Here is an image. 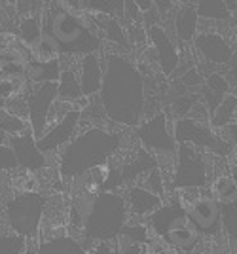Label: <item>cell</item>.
<instances>
[{
    "instance_id": "obj_1",
    "label": "cell",
    "mask_w": 237,
    "mask_h": 254,
    "mask_svg": "<svg viewBox=\"0 0 237 254\" xmlns=\"http://www.w3.org/2000/svg\"><path fill=\"white\" fill-rule=\"evenodd\" d=\"M144 80L140 70L123 55H108L99 101L110 122L135 127L144 112Z\"/></svg>"
},
{
    "instance_id": "obj_2",
    "label": "cell",
    "mask_w": 237,
    "mask_h": 254,
    "mask_svg": "<svg viewBox=\"0 0 237 254\" xmlns=\"http://www.w3.org/2000/svg\"><path fill=\"white\" fill-rule=\"evenodd\" d=\"M121 146V137L103 127H89L76 135L59 158V175L65 180L80 179L89 171L107 165Z\"/></svg>"
},
{
    "instance_id": "obj_3",
    "label": "cell",
    "mask_w": 237,
    "mask_h": 254,
    "mask_svg": "<svg viewBox=\"0 0 237 254\" xmlns=\"http://www.w3.org/2000/svg\"><path fill=\"white\" fill-rule=\"evenodd\" d=\"M44 36L50 38L61 55H87L101 48V38L76 13L59 8L46 17Z\"/></svg>"
},
{
    "instance_id": "obj_4",
    "label": "cell",
    "mask_w": 237,
    "mask_h": 254,
    "mask_svg": "<svg viewBox=\"0 0 237 254\" xmlns=\"http://www.w3.org/2000/svg\"><path fill=\"white\" fill-rule=\"evenodd\" d=\"M129 205L123 195L116 191H101L93 199L84 220V233L91 241L118 239L121 230L127 226Z\"/></svg>"
},
{
    "instance_id": "obj_5",
    "label": "cell",
    "mask_w": 237,
    "mask_h": 254,
    "mask_svg": "<svg viewBox=\"0 0 237 254\" xmlns=\"http://www.w3.org/2000/svg\"><path fill=\"white\" fill-rule=\"evenodd\" d=\"M46 207L48 197L40 191H23L13 195L6 203V220L11 232L19 233L25 239H34L40 230Z\"/></svg>"
},
{
    "instance_id": "obj_6",
    "label": "cell",
    "mask_w": 237,
    "mask_h": 254,
    "mask_svg": "<svg viewBox=\"0 0 237 254\" xmlns=\"http://www.w3.org/2000/svg\"><path fill=\"white\" fill-rule=\"evenodd\" d=\"M173 133L178 144H192L195 148L211 152L218 158H228L232 152H236L234 146H230L218 135L215 127L211 124H203L197 118H178L175 122Z\"/></svg>"
},
{
    "instance_id": "obj_7",
    "label": "cell",
    "mask_w": 237,
    "mask_h": 254,
    "mask_svg": "<svg viewBox=\"0 0 237 254\" xmlns=\"http://www.w3.org/2000/svg\"><path fill=\"white\" fill-rule=\"evenodd\" d=\"M211 180L209 163L203 156V150L192 144H180L177 150V169L173 173L175 190H199Z\"/></svg>"
},
{
    "instance_id": "obj_8",
    "label": "cell",
    "mask_w": 237,
    "mask_h": 254,
    "mask_svg": "<svg viewBox=\"0 0 237 254\" xmlns=\"http://www.w3.org/2000/svg\"><path fill=\"white\" fill-rule=\"evenodd\" d=\"M57 99H59L57 82L38 84V87L27 97V116H29V124L33 127L36 138L44 137V133L48 131L52 110H54Z\"/></svg>"
},
{
    "instance_id": "obj_9",
    "label": "cell",
    "mask_w": 237,
    "mask_h": 254,
    "mask_svg": "<svg viewBox=\"0 0 237 254\" xmlns=\"http://www.w3.org/2000/svg\"><path fill=\"white\" fill-rule=\"evenodd\" d=\"M186 212L201 235H216L222 230V205L213 191L197 195L194 201L186 203Z\"/></svg>"
},
{
    "instance_id": "obj_10",
    "label": "cell",
    "mask_w": 237,
    "mask_h": 254,
    "mask_svg": "<svg viewBox=\"0 0 237 254\" xmlns=\"http://www.w3.org/2000/svg\"><path fill=\"white\" fill-rule=\"evenodd\" d=\"M135 137L140 140V144L152 152H162V154H175L177 152V138L175 133L169 131L167 116L156 114L154 118L146 120L142 126L137 127Z\"/></svg>"
},
{
    "instance_id": "obj_11",
    "label": "cell",
    "mask_w": 237,
    "mask_h": 254,
    "mask_svg": "<svg viewBox=\"0 0 237 254\" xmlns=\"http://www.w3.org/2000/svg\"><path fill=\"white\" fill-rule=\"evenodd\" d=\"M82 120V110L80 108H70L65 116H61L52 127H48V131L44 133V137L38 138V148L44 154H52L55 150L66 146L72 138L78 126Z\"/></svg>"
},
{
    "instance_id": "obj_12",
    "label": "cell",
    "mask_w": 237,
    "mask_h": 254,
    "mask_svg": "<svg viewBox=\"0 0 237 254\" xmlns=\"http://www.w3.org/2000/svg\"><path fill=\"white\" fill-rule=\"evenodd\" d=\"M190 218L186 212V203H182L180 199H171V201L163 203L160 209H156L148 216V226L156 233L158 239H165L173 230L180 228Z\"/></svg>"
},
{
    "instance_id": "obj_13",
    "label": "cell",
    "mask_w": 237,
    "mask_h": 254,
    "mask_svg": "<svg viewBox=\"0 0 237 254\" xmlns=\"http://www.w3.org/2000/svg\"><path fill=\"white\" fill-rule=\"evenodd\" d=\"M8 144H10L19 167H23L25 171L36 173L46 167V154L38 148V138L34 137L33 129H27L21 135H11L8 137Z\"/></svg>"
},
{
    "instance_id": "obj_14",
    "label": "cell",
    "mask_w": 237,
    "mask_h": 254,
    "mask_svg": "<svg viewBox=\"0 0 237 254\" xmlns=\"http://www.w3.org/2000/svg\"><path fill=\"white\" fill-rule=\"evenodd\" d=\"M158 167V161L156 158L150 154V150H140L139 154H137V158L129 161V163H123L119 169L112 171L110 175H108V179L105 180V184H103V190L101 191H114L116 188L119 186H123L125 182H129V180L137 179L140 175H146L148 171L156 169Z\"/></svg>"
},
{
    "instance_id": "obj_15",
    "label": "cell",
    "mask_w": 237,
    "mask_h": 254,
    "mask_svg": "<svg viewBox=\"0 0 237 254\" xmlns=\"http://www.w3.org/2000/svg\"><path fill=\"white\" fill-rule=\"evenodd\" d=\"M194 46L205 61L218 66L230 63L236 53L230 42L218 32H199L194 38Z\"/></svg>"
},
{
    "instance_id": "obj_16",
    "label": "cell",
    "mask_w": 237,
    "mask_h": 254,
    "mask_svg": "<svg viewBox=\"0 0 237 254\" xmlns=\"http://www.w3.org/2000/svg\"><path fill=\"white\" fill-rule=\"evenodd\" d=\"M146 34H148L152 46L156 50V55H158L162 70L165 74H173L177 70L178 63H180V55H178V50H177L175 42L171 40V36L167 34V31L163 29L160 23L146 27Z\"/></svg>"
},
{
    "instance_id": "obj_17",
    "label": "cell",
    "mask_w": 237,
    "mask_h": 254,
    "mask_svg": "<svg viewBox=\"0 0 237 254\" xmlns=\"http://www.w3.org/2000/svg\"><path fill=\"white\" fill-rule=\"evenodd\" d=\"M80 84H82V91L84 97L97 95L103 87V78H105V68L99 61L97 53H87L82 55L80 61Z\"/></svg>"
},
{
    "instance_id": "obj_18",
    "label": "cell",
    "mask_w": 237,
    "mask_h": 254,
    "mask_svg": "<svg viewBox=\"0 0 237 254\" xmlns=\"http://www.w3.org/2000/svg\"><path fill=\"white\" fill-rule=\"evenodd\" d=\"M125 199L129 205V212L135 216H150L152 212L163 205L162 195L144 186H131Z\"/></svg>"
},
{
    "instance_id": "obj_19",
    "label": "cell",
    "mask_w": 237,
    "mask_h": 254,
    "mask_svg": "<svg viewBox=\"0 0 237 254\" xmlns=\"http://www.w3.org/2000/svg\"><path fill=\"white\" fill-rule=\"evenodd\" d=\"M228 93H230V80L220 72H213L201 85V103L213 114Z\"/></svg>"
},
{
    "instance_id": "obj_20",
    "label": "cell",
    "mask_w": 237,
    "mask_h": 254,
    "mask_svg": "<svg viewBox=\"0 0 237 254\" xmlns=\"http://www.w3.org/2000/svg\"><path fill=\"white\" fill-rule=\"evenodd\" d=\"M199 13L194 4H184L175 15V31L180 42H194V38L199 34Z\"/></svg>"
},
{
    "instance_id": "obj_21",
    "label": "cell",
    "mask_w": 237,
    "mask_h": 254,
    "mask_svg": "<svg viewBox=\"0 0 237 254\" xmlns=\"http://www.w3.org/2000/svg\"><path fill=\"white\" fill-rule=\"evenodd\" d=\"M38 254H87L86 247L70 235H57L36 247Z\"/></svg>"
},
{
    "instance_id": "obj_22",
    "label": "cell",
    "mask_w": 237,
    "mask_h": 254,
    "mask_svg": "<svg viewBox=\"0 0 237 254\" xmlns=\"http://www.w3.org/2000/svg\"><path fill=\"white\" fill-rule=\"evenodd\" d=\"M57 89H59V99L65 103H74V101H84V91H82V84H80V76L68 66L61 70V78L57 82Z\"/></svg>"
},
{
    "instance_id": "obj_23",
    "label": "cell",
    "mask_w": 237,
    "mask_h": 254,
    "mask_svg": "<svg viewBox=\"0 0 237 254\" xmlns=\"http://www.w3.org/2000/svg\"><path fill=\"white\" fill-rule=\"evenodd\" d=\"M211 191L215 195L218 203L224 207V205H232L237 201V180L230 175V173H222L213 180V186Z\"/></svg>"
},
{
    "instance_id": "obj_24",
    "label": "cell",
    "mask_w": 237,
    "mask_h": 254,
    "mask_svg": "<svg viewBox=\"0 0 237 254\" xmlns=\"http://www.w3.org/2000/svg\"><path fill=\"white\" fill-rule=\"evenodd\" d=\"M195 8L201 19L230 21L234 17V11L228 8L224 0H195Z\"/></svg>"
},
{
    "instance_id": "obj_25",
    "label": "cell",
    "mask_w": 237,
    "mask_h": 254,
    "mask_svg": "<svg viewBox=\"0 0 237 254\" xmlns=\"http://www.w3.org/2000/svg\"><path fill=\"white\" fill-rule=\"evenodd\" d=\"M234 122H237V95L228 93L224 101L218 105V108L211 114V126L218 131Z\"/></svg>"
},
{
    "instance_id": "obj_26",
    "label": "cell",
    "mask_w": 237,
    "mask_h": 254,
    "mask_svg": "<svg viewBox=\"0 0 237 254\" xmlns=\"http://www.w3.org/2000/svg\"><path fill=\"white\" fill-rule=\"evenodd\" d=\"M86 10L99 15L121 19L125 17V0H89L86 4Z\"/></svg>"
},
{
    "instance_id": "obj_27",
    "label": "cell",
    "mask_w": 237,
    "mask_h": 254,
    "mask_svg": "<svg viewBox=\"0 0 237 254\" xmlns=\"http://www.w3.org/2000/svg\"><path fill=\"white\" fill-rule=\"evenodd\" d=\"M33 80L36 84H46V82H59L61 78V68H59V59L52 57L40 61L33 66Z\"/></svg>"
},
{
    "instance_id": "obj_28",
    "label": "cell",
    "mask_w": 237,
    "mask_h": 254,
    "mask_svg": "<svg viewBox=\"0 0 237 254\" xmlns=\"http://www.w3.org/2000/svg\"><path fill=\"white\" fill-rule=\"evenodd\" d=\"M0 129L8 137H11V135H21L27 129H33V127H31V124L25 118L19 116V114L11 112L8 108H0Z\"/></svg>"
},
{
    "instance_id": "obj_29",
    "label": "cell",
    "mask_w": 237,
    "mask_h": 254,
    "mask_svg": "<svg viewBox=\"0 0 237 254\" xmlns=\"http://www.w3.org/2000/svg\"><path fill=\"white\" fill-rule=\"evenodd\" d=\"M27 249V239L19 233L13 232L0 235V254H23Z\"/></svg>"
},
{
    "instance_id": "obj_30",
    "label": "cell",
    "mask_w": 237,
    "mask_h": 254,
    "mask_svg": "<svg viewBox=\"0 0 237 254\" xmlns=\"http://www.w3.org/2000/svg\"><path fill=\"white\" fill-rule=\"evenodd\" d=\"M19 32H21V38L27 44L40 42L44 36V29L40 27L38 17H25L19 25Z\"/></svg>"
},
{
    "instance_id": "obj_31",
    "label": "cell",
    "mask_w": 237,
    "mask_h": 254,
    "mask_svg": "<svg viewBox=\"0 0 237 254\" xmlns=\"http://www.w3.org/2000/svg\"><path fill=\"white\" fill-rule=\"evenodd\" d=\"M222 230L230 241H237V201L222 207Z\"/></svg>"
},
{
    "instance_id": "obj_32",
    "label": "cell",
    "mask_w": 237,
    "mask_h": 254,
    "mask_svg": "<svg viewBox=\"0 0 237 254\" xmlns=\"http://www.w3.org/2000/svg\"><path fill=\"white\" fill-rule=\"evenodd\" d=\"M103 17H105L103 29H105V32H107L108 40H112V42H116V44H121V46L127 48L129 36L125 34V31H123V27L119 25L118 19H116V17H108V15H103Z\"/></svg>"
},
{
    "instance_id": "obj_33",
    "label": "cell",
    "mask_w": 237,
    "mask_h": 254,
    "mask_svg": "<svg viewBox=\"0 0 237 254\" xmlns=\"http://www.w3.org/2000/svg\"><path fill=\"white\" fill-rule=\"evenodd\" d=\"M118 239H123L125 243L148 245L150 243V239H148V226H139V224L131 226V224H127V226L121 230Z\"/></svg>"
},
{
    "instance_id": "obj_34",
    "label": "cell",
    "mask_w": 237,
    "mask_h": 254,
    "mask_svg": "<svg viewBox=\"0 0 237 254\" xmlns=\"http://www.w3.org/2000/svg\"><path fill=\"white\" fill-rule=\"evenodd\" d=\"M19 167L17 158H15V152L10 144H0V173L4 171H11Z\"/></svg>"
},
{
    "instance_id": "obj_35",
    "label": "cell",
    "mask_w": 237,
    "mask_h": 254,
    "mask_svg": "<svg viewBox=\"0 0 237 254\" xmlns=\"http://www.w3.org/2000/svg\"><path fill=\"white\" fill-rule=\"evenodd\" d=\"M144 188L156 191V193H160V195L163 193V179H162V175H160V171H158V167L146 173V182H144Z\"/></svg>"
},
{
    "instance_id": "obj_36",
    "label": "cell",
    "mask_w": 237,
    "mask_h": 254,
    "mask_svg": "<svg viewBox=\"0 0 237 254\" xmlns=\"http://www.w3.org/2000/svg\"><path fill=\"white\" fill-rule=\"evenodd\" d=\"M218 135L224 138L230 146L237 148V122H234V124H230V126H226V127H222V129H218Z\"/></svg>"
},
{
    "instance_id": "obj_37",
    "label": "cell",
    "mask_w": 237,
    "mask_h": 254,
    "mask_svg": "<svg viewBox=\"0 0 237 254\" xmlns=\"http://www.w3.org/2000/svg\"><path fill=\"white\" fill-rule=\"evenodd\" d=\"M13 91H15L13 82H10V80H0V103H2L4 99H8Z\"/></svg>"
},
{
    "instance_id": "obj_38",
    "label": "cell",
    "mask_w": 237,
    "mask_h": 254,
    "mask_svg": "<svg viewBox=\"0 0 237 254\" xmlns=\"http://www.w3.org/2000/svg\"><path fill=\"white\" fill-rule=\"evenodd\" d=\"M154 2V8L160 15H167L173 10V0H152Z\"/></svg>"
},
{
    "instance_id": "obj_39",
    "label": "cell",
    "mask_w": 237,
    "mask_h": 254,
    "mask_svg": "<svg viewBox=\"0 0 237 254\" xmlns=\"http://www.w3.org/2000/svg\"><path fill=\"white\" fill-rule=\"evenodd\" d=\"M89 254H114V251H112L110 241H97L95 247H93V251Z\"/></svg>"
},
{
    "instance_id": "obj_40",
    "label": "cell",
    "mask_w": 237,
    "mask_h": 254,
    "mask_svg": "<svg viewBox=\"0 0 237 254\" xmlns=\"http://www.w3.org/2000/svg\"><path fill=\"white\" fill-rule=\"evenodd\" d=\"M226 66H228V76H226V78L230 80V82H236V84H237V52L234 53L232 61H230Z\"/></svg>"
},
{
    "instance_id": "obj_41",
    "label": "cell",
    "mask_w": 237,
    "mask_h": 254,
    "mask_svg": "<svg viewBox=\"0 0 237 254\" xmlns=\"http://www.w3.org/2000/svg\"><path fill=\"white\" fill-rule=\"evenodd\" d=\"M133 2L139 6L142 13H146V11L154 10V2H152V0H133Z\"/></svg>"
},
{
    "instance_id": "obj_42",
    "label": "cell",
    "mask_w": 237,
    "mask_h": 254,
    "mask_svg": "<svg viewBox=\"0 0 237 254\" xmlns=\"http://www.w3.org/2000/svg\"><path fill=\"white\" fill-rule=\"evenodd\" d=\"M230 175H232V177L237 180V161H234V163L230 165Z\"/></svg>"
},
{
    "instance_id": "obj_43",
    "label": "cell",
    "mask_w": 237,
    "mask_h": 254,
    "mask_svg": "<svg viewBox=\"0 0 237 254\" xmlns=\"http://www.w3.org/2000/svg\"><path fill=\"white\" fill-rule=\"evenodd\" d=\"M0 144H8V135L0 129Z\"/></svg>"
},
{
    "instance_id": "obj_44",
    "label": "cell",
    "mask_w": 237,
    "mask_h": 254,
    "mask_svg": "<svg viewBox=\"0 0 237 254\" xmlns=\"http://www.w3.org/2000/svg\"><path fill=\"white\" fill-rule=\"evenodd\" d=\"M23 254H38V253H36V249H27Z\"/></svg>"
},
{
    "instance_id": "obj_45",
    "label": "cell",
    "mask_w": 237,
    "mask_h": 254,
    "mask_svg": "<svg viewBox=\"0 0 237 254\" xmlns=\"http://www.w3.org/2000/svg\"><path fill=\"white\" fill-rule=\"evenodd\" d=\"M87 2H89V0H82V6H84V8H86V4Z\"/></svg>"
},
{
    "instance_id": "obj_46",
    "label": "cell",
    "mask_w": 237,
    "mask_h": 254,
    "mask_svg": "<svg viewBox=\"0 0 237 254\" xmlns=\"http://www.w3.org/2000/svg\"><path fill=\"white\" fill-rule=\"evenodd\" d=\"M234 154H236V161H237V148H236V152H234Z\"/></svg>"
},
{
    "instance_id": "obj_47",
    "label": "cell",
    "mask_w": 237,
    "mask_h": 254,
    "mask_svg": "<svg viewBox=\"0 0 237 254\" xmlns=\"http://www.w3.org/2000/svg\"><path fill=\"white\" fill-rule=\"evenodd\" d=\"M203 254H213V253H203Z\"/></svg>"
},
{
    "instance_id": "obj_48",
    "label": "cell",
    "mask_w": 237,
    "mask_h": 254,
    "mask_svg": "<svg viewBox=\"0 0 237 254\" xmlns=\"http://www.w3.org/2000/svg\"><path fill=\"white\" fill-rule=\"evenodd\" d=\"M142 254H146V253H142Z\"/></svg>"
},
{
    "instance_id": "obj_49",
    "label": "cell",
    "mask_w": 237,
    "mask_h": 254,
    "mask_svg": "<svg viewBox=\"0 0 237 254\" xmlns=\"http://www.w3.org/2000/svg\"><path fill=\"white\" fill-rule=\"evenodd\" d=\"M236 15H237V13H236Z\"/></svg>"
}]
</instances>
